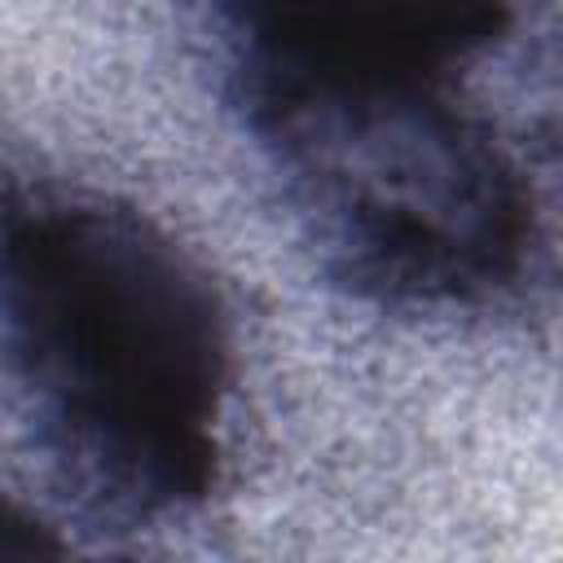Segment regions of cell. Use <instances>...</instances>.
Segmentation results:
<instances>
[{
	"mask_svg": "<svg viewBox=\"0 0 563 563\" xmlns=\"http://www.w3.org/2000/svg\"><path fill=\"white\" fill-rule=\"evenodd\" d=\"M0 356L84 501L150 519L216 488L229 312L211 273L150 216L0 180Z\"/></svg>",
	"mask_w": 563,
	"mask_h": 563,
	"instance_id": "2",
	"label": "cell"
},
{
	"mask_svg": "<svg viewBox=\"0 0 563 563\" xmlns=\"http://www.w3.org/2000/svg\"><path fill=\"white\" fill-rule=\"evenodd\" d=\"M0 563H75L53 528L0 493Z\"/></svg>",
	"mask_w": 563,
	"mask_h": 563,
	"instance_id": "3",
	"label": "cell"
},
{
	"mask_svg": "<svg viewBox=\"0 0 563 563\" xmlns=\"http://www.w3.org/2000/svg\"><path fill=\"white\" fill-rule=\"evenodd\" d=\"M224 18V97L325 273L396 308L510 290L537 242L528 172L471 92L510 9L282 0Z\"/></svg>",
	"mask_w": 563,
	"mask_h": 563,
	"instance_id": "1",
	"label": "cell"
}]
</instances>
